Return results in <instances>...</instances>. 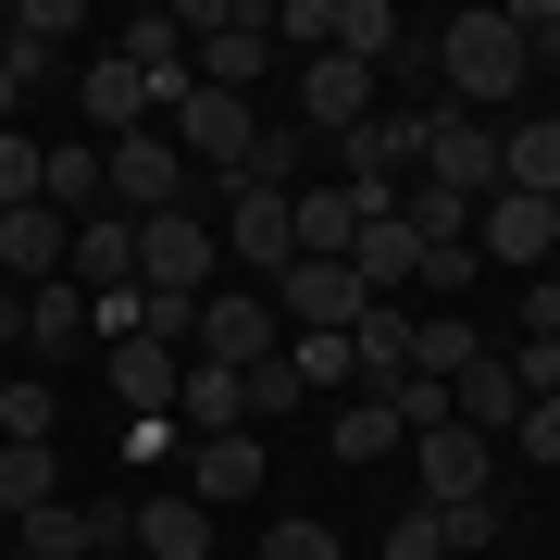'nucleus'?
<instances>
[{"label": "nucleus", "instance_id": "f257e3e1", "mask_svg": "<svg viewBox=\"0 0 560 560\" xmlns=\"http://www.w3.org/2000/svg\"><path fill=\"white\" fill-rule=\"evenodd\" d=\"M523 38H511V13H448L436 25V88H448V113H511L523 101Z\"/></svg>", "mask_w": 560, "mask_h": 560}, {"label": "nucleus", "instance_id": "f03ea898", "mask_svg": "<svg viewBox=\"0 0 560 560\" xmlns=\"http://www.w3.org/2000/svg\"><path fill=\"white\" fill-rule=\"evenodd\" d=\"M175 25H187L200 88H237V101H249V75L275 62V0H200V13H175Z\"/></svg>", "mask_w": 560, "mask_h": 560}, {"label": "nucleus", "instance_id": "7ed1b4c3", "mask_svg": "<svg viewBox=\"0 0 560 560\" xmlns=\"http://www.w3.org/2000/svg\"><path fill=\"white\" fill-rule=\"evenodd\" d=\"M212 275H224V237L187 200L138 224V287H150V300H212Z\"/></svg>", "mask_w": 560, "mask_h": 560}, {"label": "nucleus", "instance_id": "20e7f679", "mask_svg": "<svg viewBox=\"0 0 560 560\" xmlns=\"http://www.w3.org/2000/svg\"><path fill=\"white\" fill-rule=\"evenodd\" d=\"M101 200H113L125 224L175 212V200H187V150H175V138H113V150H101Z\"/></svg>", "mask_w": 560, "mask_h": 560}, {"label": "nucleus", "instance_id": "39448f33", "mask_svg": "<svg viewBox=\"0 0 560 560\" xmlns=\"http://www.w3.org/2000/svg\"><path fill=\"white\" fill-rule=\"evenodd\" d=\"M423 187L499 200V125H486V113H423Z\"/></svg>", "mask_w": 560, "mask_h": 560}, {"label": "nucleus", "instance_id": "423d86ee", "mask_svg": "<svg viewBox=\"0 0 560 560\" xmlns=\"http://www.w3.org/2000/svg\"><path fill=\"white\" fill-rule=\"evenodd\" d=\"M275 349H287L275 300H249V287H212V300H200V349H187V361H224V374H261Z\"/></svg>", "mask_w": 560, "mask_h": 560}, {"label": "nucleus", "instance_id": "0eeeda50", "mask_svg": "<svg viewBox=\"0 0 560 560\" xmlns=\"http://www.w3.org/2000/svg\"><path fill=\"white\" fill-rule=\"evenodd\" d=\"M361 312H374V300H361L349 261H287V275H275V324H300V337H349Z\"/></svg>", "mask_w": 560, "mask_h": 560}, {"label": "nucleus", "instance_id": "6e6552de", "mask_svg": "<svg viewBox=\"0 0 560 560\" xmlns=\"http://www.w3.org/2000/svg\"><path fill=\"white\" fill-rule=\"evenodd\" d=\"M548 249H560L548 200H523V187H499V200H474V261H499V275H536Z\"/></svg>", "mask_w": 560, "mask_h": 560}, {"label": "nucleus", "instance_id": "1a4fd4ad", "mask_svg": "<svg viewBox=\"0 0 560 560\" xmlns=\"http://www.w3.org/2000/svg\"><path fill=\"white\" fill-rule=\"evenodd\" d=\"M423 460V511H448V499H499V448L474 436V423H436V436H411Z\"/></svg>", "mask_w": 560, "mask_h": 560}, {"label": "nucleus", "instance_id": "9d476101", "mask_svg": "<svg viewBox=\"0 0 560 560\" xmlns=\"http://www.w3.org/2000/svg\"><path fill=\"white\" fill-rule=\"evenodd\" d=\"M62 275H75V300H88V312H101V300H125V287H138V224L101 200V212L75 224V249H62Z\"/></svg>", "mask_w": 560, "mask_h": 560}, {"label": "nucleus", "instance_id": "9b49d317", "mask_svg": "<svg viewBox=\"0 0 560 560\" xmlns=\"http://www.w3.org/2000/svg\"><path fill=\"white\" fill-rule=\"evenodd\" d=\"M113 50L138 62V88H150V113H187V88H200V62H187V25H175V13H138V25H125Z\"/></svg>", "mask_w": 560, "mask_h": 560}, {"label": "nucleus", "instance_id": "f8f14e48", "mask_svg": "<svg viewBox=\"0 0 560 560\" xmlns=\"http://www.w3.org/2000/svg\"><path fill=\"white\" fill-rule=\"evenodd\" d=\"M261 138V113L237 101V88H187V113H175V150L187 162H212V175H237V150Z\"/></svg>", "mask_w": 560, "mask_h": 560}, {"label": "nucleus", "instance_id": "ddd939ff", "mask_svg": "<svg viewBox=\"0 0 560 560\" xmlns=\"http://www.w3.org/2000/svg\"><path fill=\"white\" fill-rule=\"evenodd\" d=\"M448 423H474L486 448H499L511 423H523V374H511V349H474V361L448 374Z\"/></svg>", "mask_w": 560, "mask_h": 560}, {"label": "nucleus", "instance_id": "4468645a", "mask_svg": "<svg viewBox=\"0 0 560 560\" xmlns=\"http://www.w3.org/2000/svg\"><path fill=\"white\" fill-rule=\"evenodd\" d=\"M386 101H374V75L361 62H337V50H312L300 62V125H324V138H349V125H374Z\"/></svg>", "mask_w": 560, "mask_h": 560}, {"label": "nucleus", "instance_id": "2eb2a0df", "mask_svg": "<svg viewBox=\"0 0 560 560\" xmlns=\"http://www.w3.org/2000/svg\"><path fill=\"white\" fill-rule=\"evenodd\" d=\"M175 499H200V511L261 499V436H187V486H175Z\"/></svg>", "mask_w": 560, "mask_h": 560}, {"label": "nucleus", "instance_id": "dca6fc26", "mask_svg": "<svg viewBox=\"0 0 560 560\" xmlns=\"http://www.w3.org/2000/svg\"><path fill=\"white\" fill-rule=\"evenodd\" d=\"M62 249H75V224H62L50 200L0 212V287H50V275H62Z\"/></svg>", "mask_w": 560, "mask_h": 560}, {"label": "nucleus", "instance_id": "f3484780", "mask_svg": "<svg viewBox=\"0 0 560 560\" xmlns=\"http://www.w3.org/2000/svg\"><path fill=\"white\" fill-rule=\"evenodd\" d=\"M62 38H88V13H75V0H13V13H0V50H13V75H25V88L62 62Z\"/></svg>", "mask_w": 560, "mask_h": 560}, {"label": "nucleus", "instance_id": "a211bd4d", "mask_svg": "<svg viewBox=\"0 0 560 560\" xmlns=\"http://www.w3.org/2000/svg\"><path fill=\"white\" fill-rule=\"evenodd\" d=\"M349 275H361V300H399V287L423 275V237L399 212H361V237H349Z\"/></svg>", "mask_w": 560, "mask_h": 560}, {"label": "nucleus", "instance_id": "6ab92c4d", "mask_svg": "<svg viewBox=\"0 0 560 560\" xmlns=\"http://www.w3.org/2000/svg\"><path fill=\"white\" fill-rule=\"evenodd\" d=\"M125 548H138V560H200V548H212V511L162 486V499H138V511H125Z\"/></svg>", "mask_w": 560, "mask_h": 560}, {"label": "nucleus", "instance_id": "aec40b11", "mask_svg": "<svg viewBox=\"0 0 560 560\" xmlns=\"http://www.w3.org/2000/svg\"><path fill=\"white\" fill-rule=\"evenodd\" d=\"M349 374H361V399H386V386L411 374V312L399 300H374V312L349 324Z\"/></svg>", "mask_w": 560, "mask_h": 560}, {"label": "nucleus", "instance_id": "412c9836", "mask_svg": "<svg viewBox=\"0 0 560 560\" xmlns=\"http://www.w3.org/2000/svg\"><path fill=\"white\" fill-rule=\"evenodd\" d=\"M175 423H187V436H249V374H224V361H187Z\"/></svg>", "mask_w": 560, "mask_h": 560}, {"label": "nucleus", "instance_id": "4be33fe9", "mask_svg": "<svg viewBox=\"0 0 560 560\" xmlns=\"http://www.w3.org/2000/svg\"><path fill=\"white\" fill-rule=\"evenodd\" d=\"M212 237L237 249V261H261V275L300 261V249H287V200H261V187H224V224H212Z\"/></svg>", "mask_w": 560, "mask_h": 560}, {"label": "nucleus", "instance_id": "5701e85b", "mask_svg": "<svg viewBox=\"0 0 560 560\" xmlns=\"http://www.w3.org/2000/svg\"><path fill=\"white\" fill-rule=\"evenodd\" d=\"M175 386H187V349H162V337H113V399H125V411H175Z\"/></svg>", "mask_w": 560, "mask_h": 560}, {"label": "nucleus", "instance_id": "b1692460", "mask_svg": "<svg viewBox=\"0 0 560 560\" xmlns=\"http://www.w3.org/2000/svg\"><path fill=\"white\" fill-rule=\"evenodd\" d=\"M324 50H337V62H361V75H386V62H399L411 38H399V13H386V0H337V25H324Z\"/></svg>", "mask_w": 560, "mask_h": 560}, {"label": "nucleus", "instance_id": "393cba45", "mask_svg": "<svg viewBox=\"0 0 560 560\" xmlns=\"http://www.w3.org/2000/svg\"><path fill=\"white\" fill-rule=\"evenodd\" d=\"M88 125H101V150L113 138H138V113H150V88H138V62H125V50H101V62H88Z\"/></svg>", "mask_w": 560, "mask_h": 560}, {"label": "nucleus", "instance_id": "a878e982", "mask_svg": "<svg viewBox=\"0 0 560 560\" xmlns=\"http://www.w3.org/2000/svg\"><path fill=\"white\" fill-rule=\"evenodd\" d=\"M38 200H50L62 224H88V212H101V138H62V150H38Z\"/></svg>", "mask_w": 560, "mask_h": 560}, {"label": "nucleus", "instance_id": "bb28decb", "mask_svg": "<svg viewBox=\"0 0 560 560\" xmlns=\"http://www.w3.org/2000/svg\"><path fill=\"white\" fill-rule=\"evenodd\" d=\"M25 349H38V361H62V349H101V337H88V300H75V275L25 287Z\"/></svg>", "mask_w": 560, "mask_h": 560}, {"label": "nucleus", "instance_id": "cd10ccee", "mask_svg": "<svg viewBox=\"0 0 560 560\" xmlns=\"http://www.w3.org/2000/svg\"><path fill=\"white\" fill-rule=\"evenodd\" d=\"M499 187L560 200V113H536V125H511V138H499Z\"/></svg>", "mask_w": 560, "mask_h": 560}, {"label": "nucleus", "instance_id": "c85d7f7f", "mask_svg": "<svg viewBox=\"0 0 560 560\" xmlns=\"http://www.w3.org/2000/svg\"><path fill=\"white\" fill-rule=\"evenodd\" d=\"M62 499V448L38 436V448H0V536H13L25 511H50Z\"/></svg>", "mask_w": 560, "mask_h": 560}, {"label": "nucleus", "instance_id": "c756f323", "mask_svg": "<svg viewBox=\"0 0 560 560\" xmlns=\"http://www.w3.org/2000/svg\"><path fill=\"white\" fill-rule=\"evenodd\" d=\"M224 187H261V200H300V125H287V138L261 125V138L237 150V175H224Z\"/></svg>", "mask_w": 560, "mask_h": 560}, {"label": "nucleus", "instance_id": "7c9ffc66", "mask_svg": "<svg viewBox=\"0 0 560 560\" xmlns=\"http://www.w3.org/2000/svg\"><path fill=\"white\" fill-rule=\"evenodd\" d=\"M474 349H486V337H474L460 312H411V374H436V386H448V374H460Z\"/></svg>", "mask_w": 560, "mask_h": 560}, {"label": "nucleus", "instance_id": "2f4dec72", "mask_svg": "<svg viewBox=\"0 0 560 560\" xmlns=\"http://www.w3.org/2000/svg\"><path fill=\"white\" fill-rule=\"evenodd\" d=\"M50 423H62V399H50V374H13V386H0V448H38Z\"/></svg>", "mask_w": 560, "mask_h": 560}, {"label": "nucleus", "instance_id": "473e14b6", "mask_svg": "<svg viewBox=\"0 0 560 560\" xmlns=\"http://www.w3.org/2000/svg\"><path fill=\"white\" fill-rule=\"evenodd\" d=\"M324 448H337V460H386V448H399V411H386V399H349L337 423H324Z\"/></svg>", "mask_w": 560, "mask_h": 560}, {"label": "nucleus", "instance_id": "72a5a7b5", "mask_svg": "<svg viewBox=\"0 0 560 560\" xmlns=\"http://www.w3.org/2000/svg\"><path fill=\"white\" fill-rule=\"evenodd\" d=\"M423 523H436V548H448V560H486V548L511 536V523H499V499H448V511H423Z\"/></svg>", "mask_w": 560, "mask_h": 560}, {"label": "nucleus", "instance_id": "f704fd0d", "mask_svg": "<svg viewBox=\"0 0 560 560\" xmlns=\"http://www.w3.org/2000/svg\"><path fill=\"white\" fill-rule=\"evenodd\" d=\"M386 411H399V436H436V423H448V386H436V374H399Z\"/></svg>", "mask_w": 560, "mask_h": 560}, {"label": "nucleus", "instance_id": "c9c22d12", "mask_svg": "<svg viewBox=\"0 0 560 560\" xmlns=\"http://www.w3.org/2000/svg\"><path fill=\"white\" fill-rule=\"evenodd\" d=\"M287 361H300L312 399H324V386H361V374H349V337H287Z\"/></svg>", "mask_w": 560, "mask_h": 560}, {"label": "nucleus", "instance_id": "e433bc0d", "mask_svg": "<svg viewBox=\"0 0 560 560\" xmlns=\"http://www.w3.org/2000/svg\"><path fill=\"white\" fill-rule=\"evenodd\" d=\"M300 399H312V386H300V361L275 349V361H261V374H249V423H275V411H300Z\"/></svg>", "mask_w": 560, "mask_h": 560}, {"label": "nucleus", "instance_id": "4c0bfd02", "mask_svg": "<svg viewBox=\"0 0 560 560\" xmlns=\"http://www.w3.org/2000/svg\"><path fill=\"white\" fill-rule=\"evenodd\" d=\"M474 275H486V261H474V237H436V249H423V275H411V287H436V300H460Z\"/></svg>", "mask_w": 560, "mask_h": 560}, {"label": "nucleus", "instance_id": "58836bf2", "mask_svg": "<svg viewBox=\"0 0 560 560\" xmlns=\"http://www.w3.org/2000/svg\"><path fill=\"white\" fill-rule=\"evenodd\" d=\"M25 200H38V138L0 125V212H25Z\"/></svg>", "mask_w": 560, "mask_h": 560}, {"label": "nucleus", "instance_id": "ea45409f", "mask_svg": "<svg viewBox=\"0 0 560 560\" xmlns=\"http://www.w3.org/2000/svg\"><path fill=\"white\" fill-rule=\"evenodd\" d=\"M511 374H523V399H560V337H511Z\"/></svg>", "mask_w": 560, "mask_h": 560}, {"label": "nucleus", "instance_id": "a19ab883", "mask_svg": "<svg viewBox=\"0 0 560 560\" xmlns=\"http://www.w3.org/2000/svg\"><path fill=\"white\" fill-rule=\"evenodd\" d=\"M324 25H337V0H275V38H300V62L324 50Z\"/></svg>", "mask_w": 560, "mask_h": 560}, {"label": "nucleus", "instance_id": "79ce46f5", "mask_svg": "<svg viewBox=\"0 0 560 560\" xmlns=\"http://www.w3.org/2000/svg\"><path fill=\"white\" fill-rule=\"evenodd\" d=\"M162 448H187V423L175 411H125V460H162Z\"/></svg>", "mask_w": 560, "mask_h": 560}, {"label": "nucleus", "instance_id": "37998d69", "mask_svg": "<svg viewBox=\"0 0 560 560\" xmlns=\"http://www.w3.org/2000/svg\"><path fill=\"white\" fill-rule=\"evenodd\" d=\"M511 448H523V460H560V399H523V423H511Z\"/></svg>", "mask_w": 560, "mask_h": 560}, {"label": "nucleus", "instance_id": "c03bdc74", "mask_svg": "<svg viewBox=\"0 0 560 560\" xmlns=\"http://www.w3.org/2000/svg\"><path fill=\"white\" fill-rule=\"evenodd\" d=\"M261 560H337V536H324V523H275V536H261Z\"/></svg>", "mask_w": 560, "mask_h": 560}, {"label": "nucleus", "instance_id": "a18cd8bd", "mask_svg": "<svg viewBox=\"0 0 560 560\" xmlns=\"http://www.w3.org/2000/svg\"><path fill=\"white\" fill-rule=\"evenodd\" d=\"M523 337H560V275H523Z\"/></svg>", "mask_w": 560, "mask_h": 560}, {"label": "nucleus", "instance_id": "49530a36", "mask_svg": "<svg viewBox=\"0 0 560 560\" xmlns=\"http://www.w3.org/2000/svg\"><path fill=\"white\" fill-rule=\"evenodd\" d=\"M386 560H448V548H436V523H423V511H399V523H386Z\"/></svg>", "mask_w": 560, "mask_h": 560}, {"label": "nucleus", "instance_id": "de8ad7c7", "mask_svg": "<svg viewBox=\"0 0 560 560\" xmlns=\"http://www.w3.org/2000/svg\"><path fill=\"white\" fill-rule=\"evenodd\" d=\"M0 337H13V349H25V287H0Z\"/></svg>", "mask_w": 560, "mask_h": 560}, {"label": "nucleus", "instance_id": "09e8293b", "mask_svg": "<svg viewBox=\"0 0 560 560\" xmlns=\"http://www.w3.org/2000/svg\"><path fill=\"white\" fill-rule=\"evenodd\" d=\"M13 101H25V75H13V50H0V125H13Z\"/></svg>", "mask_w": 560, "mask_h": 560}, {"label": "nucleus", "instance_id": "8fccbe9b", "mask_svg": "<svg viewBox=\"0 0 560 560\" xmlns=\"http://www.w3.org/2000/svg\"><path fill=\"white\" fill-rule=\"evenodd\" d=\"M0 560H38V548H0Z\"/></svg>", "mask_w": 560, "mask_h": 560}, {"label": "nucleus", "instance_id": "3c124183", "mask_svg": "<svg viewBox=\"0 0 560 560\" xmlns=\"http://www.w3.org/2000/svg\"><path fill=\"white\" fill-rule=\"evenodd\" d=\"M101 560H125V548H101Z\"/></svg>", "mask_w": 560, "mask_h": 560}]
</instances>
